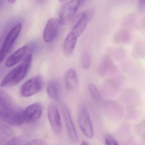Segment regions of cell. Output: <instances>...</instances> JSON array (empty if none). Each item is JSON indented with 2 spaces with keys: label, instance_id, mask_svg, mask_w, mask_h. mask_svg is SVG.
I'll return each mask as SVG.
<instances>
[{
  "label": "cell",
  "instance_id": "6da1fadb",
  "mask_svg": "<svg viewBox=\"0 0 145 145\" xmlns=\"http://www.w3.org/2000/svg\"><path fill=\"white\" fill-rule=\"evenodd\" d=\"M24 111L5 91L0 92V118L12 125H20L24 122Z\"/></svg>",
  "mask_w": 145,
  "mask_h": 145
},
{
  "label": "cell",
  "instance_id": "7a4b0ae2",
  "mask_svg": "<svg viewBox=\"0 0 145 145\" xmlns=\"http://www.w3.org/2000/svg\"><path fill=\"white\" fill-rule=\"evenodd\" d=\"M33 56L29 54L22 63L9 72L2 80L1 84V87L14 85L19 83L27 74L32 64Z\"/></svg>",
  "mask_w": 145,
  "mask_h": 145
},
{
  "label": "cell",
  "instance_id": "3957f363",
  "mask_svg": "<svg viewBox=\"0 0 145 145\" xmlns=\"http://www.w3.org/2000/svg\"><path fill=\"white\" fill-rule=\"evenodd\" d=\"M78 120L80 128L83 134L87 138L91 139L94 136V129L88 108L82 104L79 108Z\"/></svg>",
  "mask_w": 145,
  "mask_h": 145
},
{
  "label": "cell",
  "instance_id": "277c9868",
  "mask_svg": "<svg viewBox=\"0 0 145 145\" xmlns=\"http://www.w3.org/2000/svg\"><path fill=\"white\" fill-rule=\"evenodd\" d=\"M22 25L21 23L16 24L8 33L4 40L0 52V61L2 62L9 53L19 36Z\"/></svg>",
  "mask_w": 145,
  "mask_h": 145
},
{
  "label": "cell",
  "instance_id": "5b68a950",
  "mask_svg": "<svg viewBox=\"0 0 145 145\" xmlns=\"http://www.w3.org/2000/svg\"><path fill=\"white\" fill-rule=\"evenodd\" d=\"M43 86V80L40 75L29 79L21 86L20 92L24 97L32 96L40 91Z\"/></svg>",
  "mask_w": 145,
  "mask_h": 145
},
{
  "label": "cell",
  "instance_id": "8992f818",
  "mask_svg": "<svg viewBox=\"0 0 145 145\" xmlns=\"http://www.w3.org/2000/svg\"><path fill=\"white\" fill-rule=\"evenodd\" d=\"M81 7L80 0H70L62 6L59 12V19L61 24L69 22Z\"/></svg>",
  "mask_w": 145,
  "mask_h": 145
},
{
  "label": "cell",
  "instance_id": "52a82bcc",
  "mask_svg": "<svg viewBox=\"0 0 145 145\" xmlns=\"http://www.w3.org/2000/svg\"><path fill=\"white\" fill-rule=\"evenodd\" d=\"M61 25L59 18H52L48 20L43 32V39L45 42L50 43L56 39Z\"/></svg>",
  "mask_w": 145,
  "mask_h": 145
},
{
  "label": "cell",
  "instance_id": "ba28073f",
  "mask_svg": "<svg viewBox=\"0 0 145 145\" xmlns=\"http://www.w3.org/2000/svg\"><path fill=\"white\" fill-rule=\"evenodd\" d=\"M94 13L95 11L92 9H88L83 12L71 31L77 37H79L85 30L88 23L93 17Z\"/></svg>",
  "mask_w": 145,
  "mask_h": 145
},
{
  "label": "cell",
  "instance_id": "9c48e42d",
  "mask_svg": "<svg viewBox=\"0 0 145 145\" xmlns=\"http://www.w3.org/2000/svg\"><path fill=\"white\" fill-rule=\"evenodd\" d=\"M48 119L55 133L60 134L62 131L61 116L56 106L53 103L49 105L47 109Z\"/></svg>",
  "mask_w": 145,
  "mask_h": 145
},
{
  "label": "cell",
  "instance_id": "30bf717a",
  "mask_svg": "<svg viewBox=\"0 0 145 145\" xmlns=\"http://www.w3.org/2000/svg\"><path fill=\"white\" fill-rule=\"evenodd\" d=\"M61 108L69 137L74 142H77L78 140V134L69 109L66 105L63 103L61 105Z\"/></svg>",
  "mask_w": 145,
  "mask_h": 145
},
{
  "label": "cell",
  "instance_id": "8fae6325",
  "mask_svg": "<svg viewBox=\"0 0 145 145\" xmlns=\"http://www.w3.org/2000/svg\"><path fill=\"white\" fill-rule=\"evenodd\" d=\"M104 106L108 116L112 120H119L123 115V107L115 101H107L104 104Z\"/></svg>",
  "mask_w": 145,
  "mask_h": 145
},
{
  "label": "cell",
  "instance_id": "7c38bea8",
  "mask_svg": "<svg viewBox=\"0 0 145 145\" xmlns=\"http://www.w3.org/2000/svg\"><path fill=\"white\" fill-rule=\"evenodd\" d=\"M43 112V107L39 103H35L28 106L24 111V122L32 123L39 120Z\"/></svg>",
  "mask_w": 145,
  "mask_h": 145
},
{
  "label": "cell",
  "instance_id": "4fadbf2b",
  "mask_svg": "<svg viewBox=\"0 0 145 145\" xmlns=\"http://www.w3.org/2000/svg\"><path fill=\"white\" fill-rule=\"evenodd\" d=\"M117 70V66L108 55L103 56L97 68L98 74L102 77L114 74Z\"/></svg>",
  "mask_w": 145,
  "mask_h": 145
},
{
  "label": "cell",
  "instance_id": "5bb4252c",
  "mask_svg": "<svg viewBox=\"0 0 145 145\" xmlns=\"http://www.w3.org/2000/svg\"><path fill=\"white\" fill-rule=\"evenodd\" d=\"M27 51V47L26 46L19 48L8 57L5 63L6 67H10L17 64L23 58Z\"/></svg>",
  "mask_w": 145,
  "mask_h": 145
},
{
  "label": "cell",
  "instance_id": "9a60e30c",
  "mask_svg": "<svg viewBox=\"0 0 145 145\" xmlns=\"http://www.w3.org/2000/svg\"><path fill=\"white\" fill-rule=\"evenodd\" d=\"M67 88L71 91L76 90L78 85V75L76 70L70 69L67 71L65 76Z\"/></svg>",
  "mask_w": 145,
  "mask_h": 145
},
{
  "label": "cell",
  "instance_id": "2e32d148",
  "mask_svg": "<svg viewBox=\"0 0 145 145\" xmlns=\"http://www.w3.org/2000/svg\"><path fill=\"white\" fill-rule=\"evenodd\" d=\"M123 98L126 104L130 107L138 106L140 101V94L137 91L132 89H127L125 91Z\"/></svg>",
  "mask_w": 145,
  "mask_h": 145
},
{
  "label": "cell",
  "instance_id": "e0dca14e",
  "mask_svg": "<svg viewBox=\"0 0 145 145\" xmlns=\"http://www.w3.org/2000/svg\"><path fill=\"white\" fill-rule=\"evenodd\" d=\"M46 92L50 98L55 101H58L61 97V89L59 83L53 80L48 83L46 86Z\"/></svg>",
  "mask_w": 145,
  "mask_h": 145
},
{
  "label": "cell",
  "instance_id": "ac0fdd59",
  "mask_svg": "<svg viewBox=\"0 0 145 145\" xmlns=\"http://www.w3.org/2000/svg\"><path fill=\"white\" fill-rule=\"evenodd\" d=\"M77 37L71 31L67 35L63 44V50L67 56L71 55L74 50L78 40Z\"/></svg>",
  "mask_w": 145,
  "mask_h": 145
},
{
  "label": "cell",
  "instance_id": "d6986e66",
  "mask_svg": "<svg viewBox=\"0 0 145 145\" xmlns=\"http://www.w3.org/2000/svg\"><path fill=\"white\" fill-rule=\"evenodd\" d=\"M118 91L117 86L115 82L111 79H107L104 81L103 86L102 92L106 96L114 95Z\"/></svg>",
  "mask_w": 145,
  "mask_h": 145
},
{
  "label": "cell",
  "instance_id": "ffe728a7",
  "mask_svg": "<svg viewBox=\"0 0 145 145\" xmlns=\"http://www.w3.org/2000/svg\"><path fill=\"white\" fill-rule=\"evenodd\" d=\"M133 56L136 58H142L145 57V44H137L133 49Z\"/></svg>",
  "mask_w": 145,
  "mask_h": 145
},
{
  "label": "cell",
  "instance_id": "44dd1931",
  "mask_svg": "<svg viewBox=\"0 0 145 145\" xmlns=\"http://www.w3.org/2000/svg\"><path fill=\"white\" fill-rule=\"evenodd\" d=\"M89 90L90 94L94 100L98 102L101 101V93L95 85L89 84Z\"/></svg>",
  "mask_w": 145,
  "mask_h": 145
},
{
  "label": "cell",
  "instance_id": "7402d4cb",
  "mask_svg": "<svg viewBox=\"0 0 145 145\" xmlns=\"http://www.w3.org/2000/svg\"><path fill=\"white\" fill-rule=\"evenodd\" d=\"M12 135H13V133L9 128H7V127L5 126H1V141L5 140H6L7 139H9V137H11ZM9 140L10 141V139Z\"/></svg>",
  "mask_w": 145,
  "mask_h": 145
},
{
  "label": "cell",
  "instance_id": "603a6c76",
  "mask_svg": "<svg viewBox=\"0 0 145 145\" xmlns=\"http://www.w3.org/2000/svg\"><path fill=\"white\" fill-rule=\"evenodd\" d=\"M91 58L88 52H85L81 58V64L84 69H88L90 66Z\"/></svg>",
  "mask_w": 145,
  "mask_h": 145
},
{
  "label": "cell",
  "instance_id": "cb8c5ba5",
  "mask_svg": "<svg viewBox=\"0 0 145 145\" xmlns=\"http://www.w3.org/2000/svg\"><path fill=\"white\" fill-rule=\"evenodd\" d=\"M129 37L127 33L125 32H121L117 33L115 39L116 41L118 43H124L128 41Z\"/></svg>",
  "mask_w": 145,
  "mask_h": 145
},
{
  "label": "cell",
  "instance_id": "d4e9b609",
  "mask_svg": "<svg viewBox=\"0 0 145 145\" xmlns=\"http://www.w3.org/2000/svg\"><path fill=\"white\" fill-rule=\"evenodd\" d=\"M111 54L113 57L117 60H120L122 59L124 56V52L121 50L116 49L111 50Z\"/></svg>",
  "mask_w": 145,
  "mask_h": 145
},
{
  "label": "cell",
  "instance_id": "484cf974",
  "mask_svg": "<svg viewBox=\"0 0 145 145\" xmlns=\"http://www.w3.org/2000/svg\"><path fill=\"white\" fill-rule=\"evenodd\" d=\"M105 142L106 145H117L118 144L116 140L109 134H106L105 136Z\"/></svg>",
  "mask_w": 145,
  "mask_h": 145
},
{
  "label": "cell",
  "instance_id": "4316f807",
  "mask_svg": "<svg viewBox=\"0 0 145 145\" xmlns=\"http://www.w3.org/2000/svg\"><path fill=\"white\" fill-rule=\"evenodd\" d=\"M25 145H46L47 143L45 141L43 140L40 139H34V140H31L29 141L27 143H25Z\"/></svg>",
  "mask_w": 145,
  "mask_h": 145
},
{
  "label": "cell",
  "instance_id": "83f0119b",
  "mask_svg": "<svg viewBox=\"0 0 145 145\" xmlns=\"http://www.w3.org/2000/svg\"><path fill=\"white\" fill-rule=\"evenodd\" d=\"M139 5L141 8L145 7V0H139Z\"/></svg>",
  "mask_w": 145,
  "mask_h": 145
},
{
  "label": "cell",
  "instance_id": "f1b7e54d",
  "mask_svg": "<svg viewBox=\"0 0 145 145\" xmlns=\"http://www.w3.org/2000/svg\"><path fill=\"white\" fill-rule=\"evenodd\" d=\"M88 0H80V5H81V6L82 5H84V4L85 3H86V2H87V1H88Z\"/></svg>",
  "mask_w": 145,
  "mask_h": 145
},
{
  "label": "cell",
  "instance_id": "f546056e",
  "mask_svg": "<svg viewBox=\"0 0 145 145\" xmlns=\"http://www.w3.org/2000/svg\"><path fill=\"white\" fill-rule=\"evenodd\" d=\"M7 1H8L9 3H11V4H13V3H14L16 2V0H7Z\"/></svg>",
  "mask_w": 145,
  "mask_h": 145
},
{
  "label": "cell",
  "instance_id": "4dcf8cb0",
  "mask_svg": "<svg viewBox=\"0 0 145 145\" xmlns=\"http://www.w3.org/2000/svg\"><path fill=\"white\" fill-rule=\"evenodd\" d=\"M81 145H89V143H87L86 142V141H83L82 142V143H81Z\"/></svg>",
  "mask_w": 145,
  "mask_h": 145
},
{
  "label": "cell",
  "instance_id": "1f68e13d",
  "mask_svg": "<svg viewBox=\"0 0 145 145\" xmlns=\"http://www.w3.org/2000/svg\"><path fill=\"white\" fill-rule=\"evenodd\" d=\"M43 1H44V0H38V1H39V2H42Z\"/></svg>",
  "mask_w": 145,
  "mask_h": 145
},
{
  "label": "cell",
  "instance_id": "d6a6232c",
  "mask_svg": "<svg viewBox=\"0 0 145 145\" xmlns=\"http://www.w3.org/2000/svg\"><path fill=\"white\" fill-rule=\"evenodd\" d=\"M60 1H66V0H60Z\"/></svg>",
  "mask_w": 145,
  "mask_h": 145
}]
</instances>
